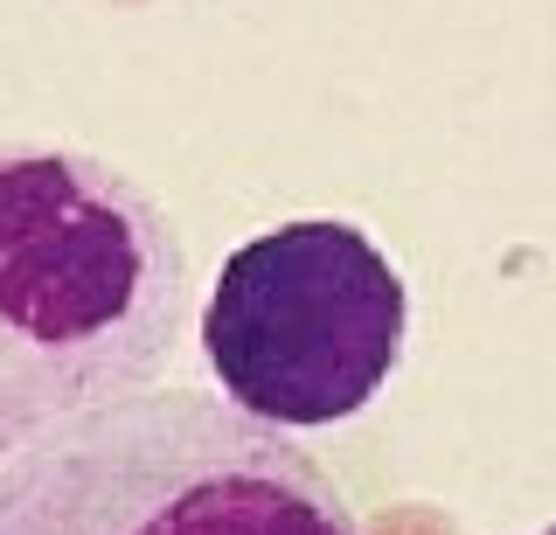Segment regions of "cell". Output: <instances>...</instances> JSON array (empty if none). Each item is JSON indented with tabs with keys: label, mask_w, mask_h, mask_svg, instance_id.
<instances>
[{
	"label": "cell",
	"mask_w": 556,
	"mask_h": 535,
	"mask_svg": "<svg viewBox=\"0 0 556 535\" xmlns=\"http://www.w3.org/2000/svg\"><path fill=\"white\" fill-rule=\"evenodd\" d=\"M188 292L181 230L126 167L0 140V459L147 390Z\"/></svg>",
	"instance_id": "cell-1"
},
{
	"label": "cell",
	"mask_w": 556,
	"mask_h": 535,
	"mask_svg": "<svg viewBox=\"0 0 556 535\" xmlns=\"http://www.w3.org/2000/svg\"><path fill=\"white\" fill-rule=\"evenodd\" d=\"M0 535H362L292 431L208 390H139L0 459Z\"/></svg>",
	"instance_id": "cell-2"
},
{
	"label": "cell",
	"mask_w": 556,
	"mask_h": 535,
	"mask_svg": "<svg viewBox=\"0 0 556 535\" xmlns=\"http://www.w3.org/2000/svg\"><path fill=\"white\" fill-rule=\"evenodd\" d=\"M410 327L404 271L355 222H286L223 257L202 306V361L243 418L341 424L390 383Z\"/></svg>",
	"instance_id": "cell-3"
},
{
	"label": "cell",
	"mask_w": 556,
	"mask_h": 535,
	"mask_svg": "<svg viewBox=\"0 0 556 535\" xmlns=\"http://www.w3.org/2000/svg\"><path fill=\"white\" fill-rule=\"evenodd\" d=\"M543 535H556V528H543Z\"/></svg>",
	"instance_id": "cell-4"
}]
</instances>
